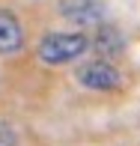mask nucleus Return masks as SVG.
Returning a JSON list of instances; mask_svg holds the SVG:
<instances>
[{
  "instance_id": "423d86ee",
  "label": "nucleus",
  "mask_w": 140,
  "mask_h": 146,
  "mask_svg": "<svg viewBox=\"0 0 140 146\" xmlns=\"http://www.w3.org/2000/svg\"><path fill=\"white\" fill-rule=\"evenodd\" d=\"M0 146H18V134L9 122H0Z\"/></svg>"
},
{
  "instance_id": "39448f33",
  "label": "nucleus",
  "mask_w": 140,
  "mask_h": 146,
  "mask_svg": "<svg viewBox=\"0 0 140 146\" xmlns=\"http://www.w3.org/2000/svg\"><path fill=\"white\" fill-rule=\"evenodd\" d=\"M24 48V27L12 9H0V57L18 54Z\"/></svg>"
},
{
  "instance_id": "20e7f679",
  "label": "nucleus",
  "mask_w": 140,
  "mask_h": 146,
  "mask_svg": "<svg viewBox=\"0 0 140 146\" xmlns=\"http://www.w3.org/2000/svg\"><path fill=\"white\" fill-rule=\"evenodd\" d=\"M92 51L98 54V60H107V63H116L119 57H125V48H128V42H125L122 30L113 27V24H98L96 27V36L90 39Z\"/></svg>"
},
{
  "instance_id": "f03ea898",
  "label": "nucleus",
  "mask_w": 140,
  "mask_h": 146,
  "mask_svg": "<svg viewBox=\"0 0 140 146\" xmlns=\"http://www.w3.org/2000/svg\"><path fill=\"white\" fill-rule=\"evenodd\" d=\"M75 81L84 90H92V92H113L122 87V72L116 69V63L96 57V60H86L84 66H78Z\"/></svg>"
},
{
  "instance_id": "7ed1b4c3",
  "label": "nucleus",
  "mask_w": 140,
  "mask_h": 146,
  "mask_svg": "<svg viewBox=\"0 0 140 146\" xmlns=\"http://www.w3.org/2000/svg\"><path fill=\"white\" fill-rule=\"evenodd\" d=\"M60 15L75 27H98L107 18L104 0H60Z\"/></svg>"
},
{
  "instance_id": "f257e3e1",
  "label": "nucleus",
  "mask_w": 140,
  "mask_h": 146,
  "mask_svg": "<svg viewBox=\"0 0 140 146\" xmlns=\"http://www.w3.org/2000/svg\"><path fill=\"white\" fill-rule=\"evenodd\" d=\"M90 51V36L81 30L75 33H45L36 45V54L45 66H69Z\"/></svg>"
}]
</instances>
